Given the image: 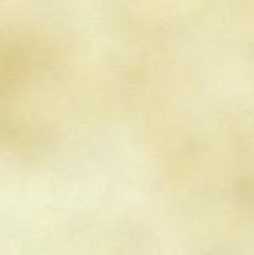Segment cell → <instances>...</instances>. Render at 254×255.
<instances>
[{
	"instance_id": "1",
	"label": "cell",
	"mask_w": 254,
	"mask_h": 255,
	"mask_svg": "<svg viewBox=\"0 0 254 255\" xmlns=\"http://www.w3.org/2000/svg\"><path fill=\"white\" fill-rule=\"evenodd\" d=\"M30 72L31 54L25 39L0 37V133H9L18 127Z\"/></svg>"
}]
</instances>
